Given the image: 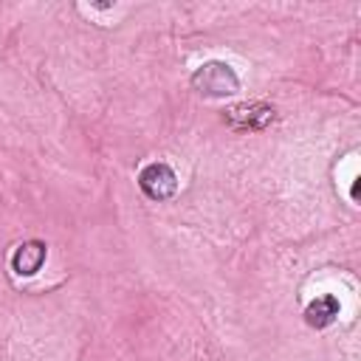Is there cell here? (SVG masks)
Masks as SVG:
<instances>
[{
	"label": "cell",
	"instance_id": "cell-1",
	"mask_svg": "<svg viewBox=\"0 0 361 361\" xmlns=\"http://www.w3.org/2000/svg\"><path fill=\"white\" fill-rule=\"evenodd\" d=\"M192 87L200 93V96H209V99H226L231 93L240 90V79L234 73V68L228 62H220V59H212V62H203L195 73H192Z\"/></svg>",
	"mask_w": 361,
	"mask_h": 361
},
{
	"label": "cell",
	"instance_id": "cell-2",
	"mask_svg": "<svg viewBox=\"0 0 361 361\" xmlns=\"http://www.w3.org/2000/svg\"><path fill=\"white\" fill-rule=\"evenodd\" d=\"M138 189L149 197V200H169L178 192V178L172 172L169 164L152 161L138 172Z\"/></svg>",
	"mask_w": 361,
	"mask_h": 361
},
{
	"label": "cell",
	"instance_id": "cell-3",
	"mask_svg": "<svg viewBox=\"0 0 361 361\" xmlns=\"http://www.w3.org/2000/svg\"><path fill=\"white\" fill-rule=\"evenodd\" d=\"M223 121L231 127V130H240V133H254V130H262L274 121V107L271 104H262V102H243V104H231L223 116Z\"/></svg>",
	"mask_w": 361,
	"mask_h": 361
},
{
	"label": "cell",
	"instance_id": "cell-4",
	"mask_svg": "<svg viewBox=\"0 0 361 361\" xmlns=\"http://www.w3.org/2000/svg\"><path fill=\"white\" fill-rule=\"evenodd\" d=\"M45 243L42 240H25L11 254V268L17 276H34L45 262Z\"/></svg>",
	"mask_w": 361,
	"mask_h": 361
},
{
	"label": "cell",
	"instance_id": "cell-5",
	"mask_svg": "<svg viewBox=\"0 0 361 361\" xmlns=\"http://www.w3.org/2000/svg\"><path fill=\"white\" fill-rule=\"evenodd\" d=\"M338 310H341L338 299H336L333 293H322V296H316V299L305 307V322H307V327L324 330V327H330V324L338 319Z\"/></svg>",
	"mask_w": 361,
	"mask_h": 361
}]
</instances>
